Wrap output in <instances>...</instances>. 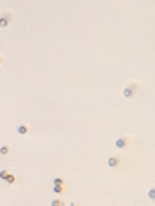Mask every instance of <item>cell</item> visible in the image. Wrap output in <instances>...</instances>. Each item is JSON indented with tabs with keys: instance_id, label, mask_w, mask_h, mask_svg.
I'll use <instances>...</instances> for the list:
<instances>
[{
	"instance_id": "1",
	"label": "cell",
	"mask_w": 155,
	"mask_h": 206,
	"mask_svg": "<svg viewBox=\"0 0 155 206\" xmlns=\"http://www.w3.org/2000/svg\"><path fill=\"white\" fill-rule=\"evenodd\" d=\"M136 91H138V86H136L135 83H131V84H129L128 88H124V89H123V95H124L126 98H133Z\"/></svg>"
},
{
	"instance_id": "2",
	"label": "cell",
	"mask_w": 155,
	"mask_h": 206,
	"mask_svg": "<svg viewBox=\"0 0 155 206\" xmlns=\"http://www.w3.org/2000/svg\"><path fill=\"white\" fill-rule=\"evenodd\" d=\"M10 21H12V14H10V12H3V14H0V28H7Z\"/></svg>"
},
{
	"instance_id": "3",
	"label": "cell",
	"mask_w": 155,
	"mask_h": 206,
	"mask_svg": "<svg viewBox=\"0 0 155 206\" xmlns=\"http://www.w3.org/2000/svg\"><path fill=\"white\" fill-rule=\"evenodd\" d=\"M126 146H128V138L126 136H121V138L116 139V148L117 150H124Z\"/></svg>"
},
{
	"instance_id": "4",
	"label": "cell",
	"mask_w": 155,
	"mask_h": 206,
	"mask_svg": "<svg viewBox=\"0 0 155 206\" xmlns=\"http://www.w3.org/2000/svg\"><path fill=\"white\" fill-rule=\"evenodd\" d=\"M107 163H109V167H112V168H114V167H117V165H119V158H117V156H110V158L107 160Z\"/></svg>"
},
{
	"instance_id": "5",
	"label": "cell",
	"mask_w": 155,
	"mask_h": 206,
	"mask_svg": "<svg viewBox=\"0 0 155 206\" xmlns=\"http://www.w3.org/2000/svg\"><path fill=\"white\" fill-rule=\"evenodd\" d=\"M28 129H29V127H28L26 124H21V125L17 127V132H19L21 136H24V134H28Z\"/></svg>"
},
{
	"instance_id": "6",
	"label": "cell",
	"mask_w": 155,
	"mask_h": 206,
	"mask_svg": "<svg viewBox=\"0 0 155 206\" xmlns=\"http://www.w3.org/2000/svg\"><path fill=\"white\" fill-rule=\"evenodd\" d=\"M3 181H5V182H7V184H14V182H16V177H14V175H12V174H7V175H5V179H3Z\"/></svg>"
},
{
	"instance_id": "7",
	"label": "cell",
	"mask_w": 155,
	"mask_h": 206,
	"mask_svg": "<svg viewBox=\"0 0 155 206\" xmlns=\"http://www.w3.org/2000/svg\"><path fill=\"white\" fill-rule=\"evenodd\" d=\"M9 151H10V148H9V146H2V148H0V155H2V156L9 155Z\"/></svg>"
},
{
	"instance_id": "8",
	"label": "cell",
	"mask_w": 155,
	"mask_h": 206,
	"mask_svg": "<svg viewBox=\"0 0 155 206\" xmlns=\"http://www.w3.org/2000/svg\"><path fill=\"white\" fill-rule=\"evenodd\" d=\"M53 191H55L57 194H62V193H64V187H62V186H55V184H53Z\"/></svg>"
},
{
	"instance_id": "9",
	"label": "cell",
	"mask_w": 155,
	"mask_h": 206,
	"mask_svg": "<svg viewBox=\"0 0 155 206\" xmlns=\"http://www.w3.org/2000/svg\"><path fill=\"white\" fill-rule=\"evenodd\" d=\"M53 184H55V186H64V179H62V177H59V179H55V181H53Z\"/></svg>"
},
{
	"instance_id": "10",
	"label": "cell",
	"mask_w": 155,
	"mask_h": 206,
	"mask_svg": "<svg viewBox=\"0 0 155 206\" xmlns=\"http://www.w3.org/2000/svg\"><path fill=\"white\" fill-rule=\"evenodd\" d=\"M148 198H150V199H154V198H155V191H154V189H150V191H148Z\"/></svg>"
},
{
	"instance_id": "11",
	"label": "cell",
	"mask_w": 155,
	"mask_h": 206,
	"mask_svg": "<svg viewBox=\"0 0 155 206\" xmlns=\"http://www.w3.org/2000/svg\"><path fill=\"white\" fill-rule=\"evenodd\" d=\"M9 172L7 170H0V179H5V175H7Z\"/></svg>"
},
{
	"instance_id": "12",
	"label": "cell",
	"mask_w": 155,
	"mask_h": 206,
	"mask_svg": "<svg viewBox=\"0 0 155 206\" xmlns=\"http://www.w3.org/2000/svg\"><path fill=\"white\" fill-rule=\"evenodd\" d=\"M52 205H53V206H60V205H62V201H59V199H55V201H53Z\"/></svg>"
},
{
	"instance_id": "13",
	"label": "cell",
	"mask_w": 155,
	"mask_h": 206,
	"mask_svg": "<svg viewBox=\"0 0 155 206\" xmlns=\"http://www.w3.org/2000/svg\"><path fill=\"white\" fill-rule=\"evenodd\" d=\"M2 62H3V57H2V55H0V65H2Z\"/></svg>"
}]
</instances>
